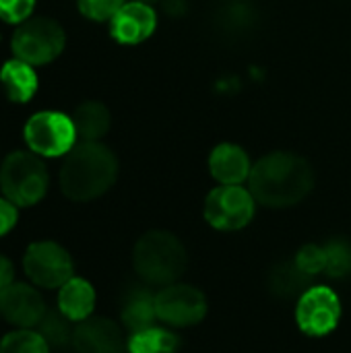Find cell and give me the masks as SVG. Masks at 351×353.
<instances>
[{
  "label": "cell",
  "instance_id": "4dcf8cb0",
  "mask_svg": "<svg viewBox=\"0 0 351 353\" xmlns=\"http://www.w3.org/2000/svg\"><path fill=\"white\" fill-rule=\"evenodd\" d=\"M118 353H130V350H128V347L124 345V347H122V350H120V352H118Z\"/></svg>",
  "mask_w": 351,
  "mask_h": 353
},
{
  "label": "cell",
  "instance_id": "52a82bcc",
  "mask_svg": "<svg viewBox=\"0 0 351 353\" xmlns=\"http://www.w3.org/2000/svg\"><path fill=\"white\" fill-rule=\"evenodd\" d=\"M72 118L62 112H37L25 124V141L35 155L60 157L68 155L77 141Z\"/></svg>",
  "mask_w": 351,
  "mask_h": 353
},
{
  "label": "cell",
  "instance_id": "2e32d148",
  "mask_svg": "<svg viewBox=\"0 0 351 353\" xmlns=\"http://www.w3.org/2000/svg\"><path fill=\"white\" fill-rule=\"evenodd\" d=\"M120 321L124 329L132 333H139L143 329H149L157 321L155 312V294H151L147 288H134L128 292V296L122 302Z\"/></svg>",
  "mask_w": 351,
  "mask_h": 353
},
{
  "label": "cell",
  "instance_id": "9c48e42d",
  "mask_svg": "<svg viewBox=\"0 0 351 353\" xmlns=\"http://www.w3.org/2000/svg\"><path fill=\"white\" fill-rule=\"evenodd\" d=\"M157 321L172 329H186L203 323L207 316V298L188 283H172L155 294Z\"/></svg>",
  "mask_w": 351,
  "mask_h": 353
},
{
  "label": "cell",
  "instance_id": "f1b7e54d",
  "mask_svg": "<svg viewBox=\"0 0 351 353\" xmlns=\"http://www.w3.org/2000/svg\"><path fill=\"white\" fill-rule=\"evenodd\" d=\"M12 279H14V267L4 254H0V296L14 283Z\"/></svg>",
  "mask_w": 351,
  "mask_h": 353
},
{
  "label": "cell",
  "instance_id": "d4e9b609",
  "mask_svg": "<svg viewBox=\"0 0 351 353\" xmlns=\"http://www.w3.org/2000/svg\"><path fill=\"white\" fill-rule=\"evenodd\" d=\"M77 4L91 21H112V17L124 6V0H77Z\"/></svg>",
  "mask_w": 351,
  "mask_h": 353
},
{
  "label": "cell",
  "instance_id": "6da1fadb",
  "mask_svg": "<svg viewBox=\"0 0 351 353\" xmlns=\"http://www.w3.org/2000/svg\"><path fill=\"white\" fill-rule=\"evenodd\" d=\"M248 182L257 203L283 209L302 203L310 194L314 188V170L296 153L275 151L252 165Z\"/></svg>",
  "mask_w": 351,
  "mask_h": 353
},
{
  "label": "cell",
  "instance_id": "3957f363",
  "mask_svg": "<svg viewBox=\"0 0 351 353\" xmlns=\"http://www.w3.org/2000/svg\"><path fill=\"white\" fill-rule=\"evenodd\" d=\"M132 267L147 285H172L188 267V252L180 238L153 230L141 236L132 250Z\"/></svg>",
  "mask_w": 351,
  "mask_h": 353
},
{
  "label": "cell",
  "instance_id": "484cf974",
  "mask_svg": "<svg viewBox=\"0 0 351 353\" xmlns=\"http://www.w3.org/2000/svg\"><path fill=\"white\" fill-rule=\"evenodd\" d=\"M296 263H298V265H300V267H302L310 277H314V275L323 273V271H325V267H327L325 246H317V244H308V246H304V248L298 252Z\"/></svg>",
  "mask_w": 351,
  "mask_h": 353
},
{
  "label": "cell",
  "instance_id": "8992f818",
  "mask_svg": "<svg viewBox=\"0 0 351 353\" xmlns=\"http://www.w3.org/2000/svg\"><path fill=\"white\" fill-rule=\"evenodd\" d=\"M64 29L48 17L27 19L12 35V52L27 64H48L64 50Z\"/></svg>",
  "mask_w": 351,
  "mask_h": 353
},
{
  "label": "cell",
  "instance_id": "44dd1931",
  "mask_svg": "<svg viewBox=\"0 0 351 353\" xmlns=\"http://www.w3.org/2000/svg\"><path fill=\"white\" fill-rule=\"evenodd\" d=\"M72 321H68L60 310L56 312H46L41 323L37 325V333L46 339L50 350H60L72 343V333L74 327H70Z\"/></svg>",
  "mask_w": 351,
  "mask_h": 353
},
{
  "label": "cell",
  "instance_id": "5bb4252c",
  "mask_svg": "<svg viewBox=\"0 0 351 353\" xmlns=\"http://www.w3.org/2000/svg\"><path fill=\"white\" fill-rule=\"evenodd\" d=\"M209 172L219 184H242L250 178L252 163L240 145L221 143L209 155Z\"/></svg>",
  "mask_w": 351,
  "mask_h": 353
},
{
  "label": "cell",
  "instance_id": "603a6c76",
  "mask_svg": "<svg viewBox=\"0 0 351 353\" xmlns=\"http://www.w3.org/2000/svg\"><path fill=\"white\" fill-rule=\"evenodd\" d=\"M254 21H257V12L246 2H232L219 14V23L228 33H244L252 29Z\"/></svg>",
  "mask_w": 351,
  "mask_h": 353
},
{
  "label": "cell",
  "instance_id": "9a60e30c",
  "mask_svg": "<svg viewBox=\"0 0 351 353\" xmlns=\"http://www.w3.org/2000/svg\"><path fill=\"white\" fill-rule=\"evenodd\" d=\"M58 310L72 323H81L93 316V310H95L93 285L81 277L68 279L58 292Z\"/></svg>",
  "mask_w": 351,
  "mask_h": 353
},
{
  "label": "cell",
  "instance_id": "ba28073f",
  "mask_svg": "<svg viewBox=\"0 0 351 353\" xmlns=\"http://www.w3.org/2000/svg\"><path fill=\"white\" fill-rule=\"evenodd\" d=\"M23 269L27 277L43 290L62 288L74 277V265L68 250L52 240L33 242L23 256Z\"/></svg>",
  "mask_w": 351,
  "mask_h": 353
},
{
  "label": "cell",
  "instance_id": "277c9868",
  "mask_svg": "<svg viewBox=\"0 0 351 353\" xmlns=\"http://www.w3.org/2000/svg\"><path fill=\"white\" fill-rule=\"evenodd\" d=\"M48 170L33 153H10L0 168L2 194L17 207L37 205L48 192Z\"/></svg>",
  "mask_w": 351,
  "mask_h": 353
},
{
  "label": "cell",
  "instance_id": "e0dca14e",
  "mask_svg": "<svg viewBox=\"0 0 351 353\" xmlns=\"http://www.w3.org/2000/svg\"><path fill=\"white\" fill-rule=\"evenodd\" d=\"M0 83H2L8 99L17 101V103L29 101L37 91V74H35L33 66L19 58L4 62V66L0 70Z\"/></svg>",
  "mask_w": 351,
  "mask_h": 353
},
{
  "label": "cell",
  "instance_id": "7402d4cb",
  "mask_svg": "<svg viewBox=\"0 0 351 353\" xmlns=\"http://www.w3.org/2000/svg\"><path fill=\"white\" fill-rule=\"evenodd\" d=\"M0 353H50L37 329H17L0 341Z\"/></svg>",
  "mask_w": 351,
  "mask_h": 353
},
{
  "label": "cell",
  "instance_id": "d6986e66",
  "mask_svg": "<svg viewBox=\"0 0 351 353\" xmlns=\"http://www.w3.org/2000/svg\"><path fill=\"white\" fill-rule=\"evenodd\" d=\"M77 134L83 141H99L110 130V112L99 101H85L74 110L72 116Z\"/></svg>",
  "mask_w": 351,
  "mask_h": 353
},
{
  "label": "cell",
  "instance_id": "ffe728a7",
  "mask_svg": "<svg viewBox=\"0 0 351 353\" xmlns=\"http://www.w3.org/2000/svg\"><path fill=\"white\" fill-rule=\"evenodd\" d=\"M130 353H178L180 337L168 327H149L139 333H132L126 341Z\"/></svg>",
  "mask_w": 351,
  "mask_h": 353
},
{
  "label": "cell",
  "instance_id": "1f68e13d",
  "mask_svg": "<svg viewBox=\"0 0 351 353\" xmlns=\"http://www.w3.org/2000/svg\"><path fill=\"white\" fill-rule=\"evenodd\" d=\"M141 2H147V4H151V2H161V0H141Z\"/></svg>",
  "mask_w": 351,
  "mask_h": 353
},
{
  "label": "cell",
  "instance_id": "cb8c5ba5",
  "mask_svg": "<svg viewBox=\"0 0 351 353\" xmlns=\"http://www.w3.org/2000/svg\"><path fill=\"white\" fill-rule=\"evenodd\" d=\"M327 267L325 271L331 277H345L351 271V246L345 240H333L325 246Z\"/></svg>",
  "mask_w": 351,
  "mask_h": 353
},
{
  "label": "cell",
  "instance_id": "f546056e",
  "mask_svg": "<svg viewBox=\"0 0 351 353\" xmlns=\"http://www.w3.org/2000/svg\"><path fill=\"white\" fill-rule=\"evenodd\" d=\"M161 6L170 17H176V19L186 12V0H161Z\"/></svg>",
  "mask_w": 351,
  "mask_h": 353
},
{
  "label": "cell",
  "instance_id": "8fae6325",
  "mask_svg": "<svg viewBox=\"0 0 351 353\" xmlns=\"http://www.w3.org/2000/svg\"><path fill=\"white\" fill-rule=\"evenodd\" d=\"M2 316L17 329H37L48 308L41 294L27 283H12L0 296Z\"/></svg>",
  "mask_w": 351,
  "mask_h": 353
},
{
  "label": "cell",
  "instance_id": "5b68a950",
  "mask_svg": "<svg viewBox=\"0 0 351 353\" xmlns=\"http://www.w3.org/2000/svg\"><path fill=\"white\" fill-rule=\"evenodd\" d=\"M257 209V199L242 184H219L205 199V221L219 232H238L246 228Z\"/></svg>",
  "mask_w": 351,
  "mask_h": 353
},
{
  "label": "cell",
  "instance_id": "83f0119b",
  "mask_svg": "<svg viewBox=\"0 0 351 353\" xmlns=\"http://www.w3.org/2000/svg\"><path fill=\"white\" fill-rule=\"evenodd\" d=\"M19 221V211L17 205L10 203L8 199H0V238L6 236Z\"/></svg>",
  "mask_w": 351,
  "mask_h": 353
},
{
  "label": "cell",
  "instance_id": "7c38bea8",
  "mask_svg": "<svg viewBox=\"0 0 351 353\" xmlns=\"http://www.w3.org/2000/svg\"><path fill=\"white\" fill-rule=\"evenodd\" d=\"M155 27H157L155 10L151 8V4L141 0L124 2V6L110 21L112 37L124 46H134L149 39Z\"/></svg>",
  "mask_w": 351,
  "mask_h": 353
},
{
  "label": "cell",
  "instance_id": "7a4b0ae2",
  "mask_svg": "<svg viewBox=\"0 0 351 353\" xmlns=\"http://www.w3.org/2000/svg\"><path fill=\"white\" fill-rule=\"evenodd\" d=\"M118 178V159L99 141L72 147L60 170V188L66 199L87 203L106 194Z\"/></svg>",
  "mask_w": 351,
  "mask_h": 353
},
{
  "label": "cell",
  "instance_id": "30bf717a",
  "mask_svg": "<svg viewBox=\"0 0 351 353\" xmlns=\"http://www.w3.org/2000/svg\"><path fill=\"white\" fill-rule=\"evenodd\" d=\"M341 321V300L327 285H310L296 306L298 329L308 337H327Z\"/></svg>",
  "mask_w": 351,
  "mask_h": 353
},
{
  "label": "cell",
  "instance_id": "4316f807",
  "mask_svg": "<svg viewBox=\"0 0 351 353\" xmlns=\"http://www.w3.org/2000/svg\"><path fill=\"white\" fill-rule=\"evenodd\" d=\"M35 0H0V19L6 23H23L33 12Z\"/></svg>",
  "mask_w": 351,
  "mask_h": 353
},
{
  "label": "cell",
  "instance_id": "4fadbf2b",
  "mask_svg": "<svg viewBox=\"0 0 351 353\" xmlns=\"http://www.w3.org/2000/svg\"><path fill=\"white\" fill-rule=\"evenodd\" d=\"M72 345L79 353H118L126 343L118 323L103 316H89L77 323Z\"/></svg>",
  "mask_w": 351,
  "mask_h": 353
},
{
  "label": "cell",
  "instance_id": "ac0fdd59",
  "mask_svg": "<svg viewBox=\"0 0 351 353\" xmlns=\"http://www.w3.org/2000/svg\"><path fill=\"white\" fill-rule=\"evenodd\" d=\"M310 281L312 277L296 261L275 265L267 277L269 292L277 298H300L310 288Z\"/></svg>",
  "mask_w": 351,
  "mask_h": 353
}]
</instances>
